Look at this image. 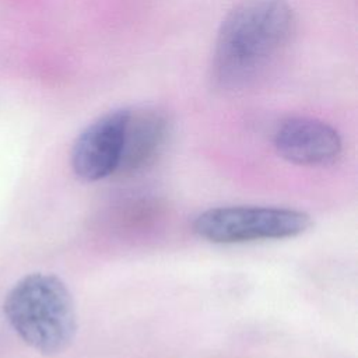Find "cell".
<instances>
[{"label": "cell", "mask_w": 358, "mask_h": 358, "mask_svg": "<svg viewBox=\"0 0 358 358\" xmlns=\"http://www.w3.org/2000/svg\"><path fill=\"white\" fill-rule=\"evenodd\" d=\"M295 15L285 0H243L224 18L213 55V80L239 90L259 78L285 50Z\"/></svg>", "instance_id": "obj_1"}, {"label": "cell", "mask_w": 358, "mask_h": 358, "mask_svg": "<svg viewBox=\"0 0 358 358\" xmlns=\"http://www.w3.org/2000/svg\"><path fill=\"white\" fill-rule=\"evenodd\" d=\"M310 227L312 217L305 211L266 206L208 208L193 221L199 238L220 245L295 238Z\"/></svg>", "instance_id": "obj_3"}, {"label": "cell", "mask_w": 358, "mask_h": 358, "mask_svg": "<svg viewBox=\"0 0 358 358\" xmlns=\"http://www.w3.org/2000/svg\"><path fill=\"white\" fill-rule=\"evenodd\" d=\"M275 151L284 159L303 166L334 164L343 150L341 137L330 124L312 117H289L275 130Z\"/></svg>", "instance_id": "obj_6"}, {"label": "cell", "mask_w": 358, "mask_h": 358, "mask_svg": "<svg viewBox=\"0 0 358 358\" xmlns=\"http://www.w3.org/2000/svg\"><path fill=\"white\" fill-rule=\"evenodd\" d=\"M3 310L21 340L43 355H57L74 340V301L53 274L32 273L21 278L8 291Z\"/></svg>", "instance_id": "obj_2"}, {"label": "cell", "mask_w": 358, "mask_h": 358, "mask_svg": "<svg viewBox=\"0 0 358 358\" xmlns=\"http://www.w3.org/2000/svg\"><path fill=\"white\" fill-rule=\"evenodd\" d=\"M172 123L157 106L126 108L123 141L115 173L134 176L151 168L165 151Z\"/></svg>", "instance_id": "obj_5"}, {"label": "cell", "mask_w": 358, "mask_h": 358, "mask_svg": "<svg viewBox=\"0 0 358 358\" xmlns=\"http://www.w3.org/2000/svg\"><path fill=\"white\" fill-rule=\"evenodd\" d=\"M126 120V108L110 110L90 123L71 148V168L85 182H96L116 172Z\"/></svg>", "instance_id": "obj_4"}]
</instances>
